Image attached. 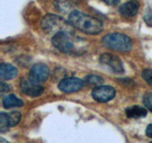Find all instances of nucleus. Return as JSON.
<instances>
[{"instance_id": "obj_1", "label": "nucleus", "mask_w": 152, "mask_h": 143, "mask_svg": "<svg viewBox=\"0 0 152 143\" xmlns=\"http://www.w3.org/2000/svg\"><path fill=\"white\" fill-rule=\"evenodd\" d=\"M69 22L76 30L87 35H98L103 31V24L99 19L77 10L69 15Z\"/></svg>"}, {"instance_id": "obj_2", "label": "nucleus", "mask_w": 152, "mask_h": 143, "mask_svg": "<svg viewBox=\"0 0 152 143\" xmlns=\"http://www.w3.org/2000/svg\"><path fill=\"white\" fill-rule=\"evenodd\" d=\"M41 27L48 35H54L55 33L60 32H68L74 33L73 26L66 21L63 17L56 15V14H47L42 18Z\"/></svg>"}, {"instance_id": "obj_3", "label": "nucleus", "mask_w": 152, "mask_h": 143, "mask_svg": "<svg viewBox=\"0 0 152 143\" xmlns=\"http://www.w3.org/2000/svg\"><path fill=\"white\" fill-rule=\"evenodd\" d=\"M81 39L75 35V33L68 32H60L52 35L51 43L57 50L65 54L76 52L77 44Z\"/></svg>"}, {"instance_id": "obj_4", "label": "nucleus", "mask_w": 152, "mask_h": 143, "mask_svg": "<svg viewBox=\"0 0 152 143\" xmlns=\"http://www.w3.org/2000/svg\"><path fill=\"white\" fill-rule=\"evenodd\" d=\"M102 43L106 48L122 52H129L132 48V41L130 38L120 32L107 33L102 38Z\"/></svg>"}, {"instance_id": "obj_5", "label": "nucleus", "mask_w": 152, "mask_h": 143, "mask_svg": "<svg viewBox=\"0 0 152 143\" xmlns=\"http://www.w3.org/2000/svg\"><path fill=\"white\" fill-rule=\"evenodd\" d=\"M50 74V72L49 67L46 64L38 63V64L33 65L31 68L30 74H28V79H30V81H31L32 83L40 85L41 83L45 82V81L49 78Z\"/></svg>"}, {"instance_id": "obj_6", "label": "nucleus", "mask_w": 152, "mask_h": 143, "mask_svg": "<svg viewBox=\"0 0 152 143\" xmlns=\"http://www.w3.org/2000/svg\"><path fill=\"white\" fill-rule=\"evenodd\" d=\"M115 89L111 86L100 85L95 87L91 92V97L98 102H108L115 97Z\"/></svg>"}, {"instance_id": "obj_7", "label": "nucleus", "mask_w": 152, "mask_h": 143, "mask_svg": "<svg viewBox=\"0 0 152 143\" xmlns=\"http://www.w3.org/2000/svg\"><path fill=\"white\" fill-rule=\"evenodd\" d=\"M84 81L78 77H66L60 80L58 89L65 94L78 92L84 86Z\"/></svg>"}, {"instance_id": "obj_8", "label": "nucleus", "mask_w": 152, "mask_h": 143, "mask_svg": "<svg viewBox=\"0 0 152 143\" xmlns=\"http://www.w3.org/2000/svg\"><path fill=\"white\" fill-rule=\"evenodd\" d=\"M21 119V114L19 112H11L0 114V132L4 133L9 130L10 127L17 125Z\"/></svg>"}, {"instance_id": "obj_9", "label": "nucleus", "mask_w": 152, "mask_h": 143, "mask_svg": "<svg viewBox=\"0 0 152 143\" xmlns=\"http://www.w3.org/2000/svg\"><path fill=\"white\" fill-rule=\"evenodd\" d=\"M100 62H101V64L110 69L113 73L122 74L125 71L121 59L112 54H103L100 56Z\"/></svg>"}, {"instance_id": "obj_10", "label": "nucleus", "mask_w": 152, "mask_h": 143, "mask_svg": "<svg viewBox=\"0 0 152 143\" xmlns=\"http://www.w3.org/2000/svg\"><path fill=\"white\" fill-rule=\"evenodd\" d=\"M20 89L23 94H25L28 97H37L44 93V87H43V86L32 83L31 81H30V79L21 80Z\"/></svg>"}, {"instance_id": "obj_11", "label": "nucleus", "mask_w": 152, "mask_h": 143, "mask_svg": "<svg viewBox=\"0 0 152 143\" xmlns=\"http://www.w3.org/2000/svg\"><path fill=\"white\" fill-rule=\"evenodd\" d=\"M139 2L136 0H129L126 3L122 4L119 7V13L125 17H133L135 16L139 11Z\"/></svg>"}, {"instance_id": "obj_12", "label": "nucleus", "mask_w": 152, "mask_h": 143, "mask_svg": "<svg viewBox=\"0 0 152 143\" xmlns=\"http://www.w3.org/2000/svg\"><path fill=\"white\" fill-rule=\"evenodd\" d=\"M53 6L58 12L69 15L76 10V4L73 0H54Z\"/></svg>"}, {"instance_id": "obj_13", "label": "nucleus", "mask_w": 152, "mask_h": 143, "mask_svg": "<svg viewBox=\"0 0 152 143\" xmlns=\"http://www.w3.org/2000/svg\"><path fill=\"white\" fill-rule=\"evenodd\" d=\"M18 74V71L14 66L7 63L0 65V78L2 80H10L14 78Z\"/></svg>"}, {"instance_id": "obj_14", "label": "nucleus", "mask_w": 152, "mask_h": 143, "mask_svg": "<svg viewBox=\"0 0 152 143\" xmlns=\"http://www.w3.org/2000/svg\"><path fill=\"white\" fill-rule=\"evenodd\" d=\"M126 114L128 118H140V117H145L147 114L146 109L138 106V105H133V106H129L126 109Z\"/></svg>"}, {"instance_id": "obj_15", "label": "nucleus", "mask_w": 152, "mask_h": 143, "mask_svg": "<svg viewBox=\"0 0 152 143\" xmlns=\"http://www.w3.org/2000/svg\"><path fill=\"white\" fill-rule=\"evenodd\" d=\"M23 100L16 97V95L14 94H8L6 97H4L2 99V105L5 109L14 108V107H21L23 106Z\"/></svg>"}, {"instance_id": "obj_16", "label": "nucleus", "mask_w": 152, "mask_h": 143, "mask_svg": "<svg viewBox=\"0 0 152 143\" xmlns=\"http://www.w3.org/2000/svg\"><path fill=\"white\" fill-rule=\"evenodd\" d=\"M84 82L88 86H91V87H97V86L102 85L104 82V79L101 76L96 74H88L85 76Z\"/></svg>"}, {"instance_id": "obj_17", "label": "nucleus", "mask_w": 152, "mask_h": 143, "mask_svg": "<svg viewBox=\"0 0 152 143\" xmlns=\"http://www.w3.org/2000/svg\"><path fill=\"white\" fill-rule=\"evenodd\" d=\"M142 102H144L145 108L152 112V93L145 94L144 95V98H142Z\"/></svg>"}, {"instance_id": "obj_18", "label": "nucleus", "mask_w": 152, "mask_h": 143, "mask_svg": "<svg viewBox=\"0 0 152 143\" xmlns=\"http://www.w3.org/2000/svg\"><path fill=\"white\" fill-rule=\"evenodd\" d=\"M142 77L146 81L147 84L152 86V70L151 69H145L142 72Z\"/></svg>"}, {"instance_id": "obj_19", "label": "nucleus", "mask_w": 152, "mask_h": 143, "mask_svg": "<svg viewBox=\"0 0 152 143\" xmlns=\"http://www.w3.org/2000/svg\"><path fill=\"white\" fill-rule=\"evenodd\" d=\"M144 20L146 23V25H148L149 27H152V12L149 11L147 12L144 15Z\"/></svg>"}, {"instance_id": "obj_20", "label": "nucleus", "mask_w": 152, "mask_h": 143, "mask_svg": "<svg viewBox=\"0 0 152 143\" xmlns=\"http://www.w3.org/2000/svg\"><path fill=\"white\" fill-rule=\"evenodd\" d=\"M0 89H1V90H0V91H1V94H4V93L9 92V91L11 90V86L2 81V82H1V88H0Z\"/></svg>"}, {"instance_id": "obj_21", "label": "nucleus", "mask_w": 152, "mask_h": 143, "mask_svg": "<svg viewBox=\"0 0 152 143\" xmlns=\"http://www.w3.org/2000/svg\"><path fill=\"white\" fill-rule=\"evenodd\" d=\"M102 1L107 5H110V6H114V5H117L120 2V0H102Z\"/></svg>"}, {"instance_id": "obj_22", "label": "nucleus", "mask_w": 152, "mask_h": 143, "mask_svg": "<svg viewBox=\"0 0 152 143\" xmlns=\"http://www.w3.org/2000/svg\"><path fill=\"white\" fill-rule=\"evenodd\" d=\"M145 133H146V136L148 137L152 138V124H149V125L146 127Z\"/></svg>"}]
</instances>
